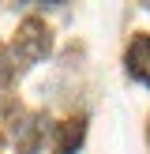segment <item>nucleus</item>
Returning <instances> with one entry per match:
<instances>
[{"mask_svg": "<svg viewBox=\"0 0 150 154\" xmlns=\"http://www.w3.org/2000/svg\"><path fill=\"white\" fill-rule=\"evenodd\" d=\"M49 53H52V34L45 26V19L26 15L19 23V30H15V45H11V60H19L15 68H30L38 60H45Z\"/></svg>", "mask_w": 150, "mask_h": 154, "instance_id": "1", "label": "nucleus"}, {"mask_svg": "<svg viewBox=\"0 0 150 154\" xmlns=\"http://www.w3.org/2000/svg\"><path fill=\"white\" fill-rule=\"evenodd\" d=\"M45 117H22L19 113V124H11V135H15V147L19 154H38L41 147V135H45Z\"/></svg>", "mask_w": 150, "mask_h": 154, "instance_id": "2", "label": "nucleus"}, {"mask_svg": "<svg viewBox=\"0 0 150 154\" xmlns=\"http://www.w3.org/2000/svg\"><path fill=\"white\" fill-rule=\"evenodd\" d=\"M128 75L150 87V34H139L128 45Z\"/></svg>", "mask_w": 150, "mask_h": 154, "instance_id": "3", "label": "nucleus"}, {"mask_svg": "<svg viewBox=\"0 0 150 154\" xmlns=\"http://www.w3.org/2000/svg\"><path fill=\"white\" fill-rule=\"evenodd\" d=\"M82 135H86V124H82V120H64V124H56L52 154H75L82 147Z\"/></svg>", "mask_w": 150, "mask_h": 154, "instance_id": "4", "label": "nucleus"}, {"mask_svg": "<svg viewBox=\"0 0 150 154\" xmlns=\"http://www.w3.org/2000/svg\"><path fill=\"white\" fill-rule=\"evenodd\" d=\"M15 72H19V68H15V60H11V49H4V45H0V87H4V83H11Z\"/></svg>", "mask_w": 150, "mask_h": 154, "instance_id": "5", "label": "nucleus"}]
</instances>
